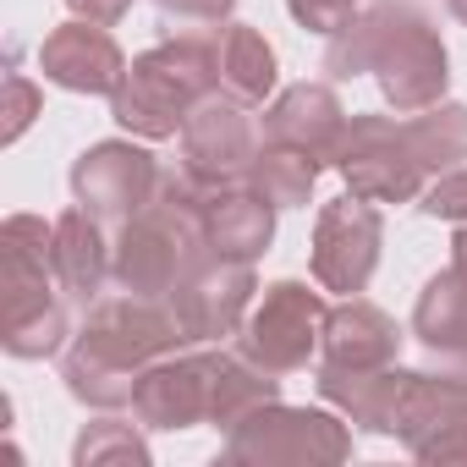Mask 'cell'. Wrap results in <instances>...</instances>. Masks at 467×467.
<instances>
[{
  "mask_svg": "<svg viewBox=\"0 0 467 467\" xmlns=\"http://www.w3.org/2000/svg\"><path fill=\"white\" fill-rule=\"evenodd\" d=\"M214 72H220V94L243 105H265L275 94V50L248 23H225L214 34Z\"/></svg>",
  "mask_w": 467,
  "mask_h": 467,
  "instance_id": "cell-23",
  "label": "cell"
},
{
  "mask_svg": "<svg viewBox=\"0 0 467 467\" xmlns=\"http://www.w3.org/2000/svg\"><path fill=\"white\" fill-rule=\"evenodd\" d=\"M160 176H165V171L154 165L149 149L110 138V143H94V149L72 165V198H78L94 220H116V225H121V220H132L138 209L154 203Z\"/></svg>",
  "mask_w": 467,
  "mask_h": 467,
  "instance_id": "cell-13",
  "label": "cell"
},
{
  "mask_svg": "<svg viewBox=\"0 0 467 467\" xmlns=\"http://www.w3.org/2000/svg\"><path fill=\"white\" fill-rule=\"evenodd\" d=\"M396 440L418 462H467V374H412L396 407Z\"/></svg>",
  "mask_w": 467,
  "mask_h": 467,
  "instance_id": "cell-12",
  "label": "cell"
},
{
  "mask_svg": "<svg viewBox=\"0 0 467 467\" xmlns=\"http://www.w3.org/2000/svg\"><path fill=\"white\" fill-rule=\"evenodd\" d=\"M418 209L434 214V220H456V225H467V165L451 171V176H434V187L418 198Z\"/></svg>",
  "mask_w": 467,
  "mask_h": 467,
  "instance_id": "cell-28",
  "label": "cell"
},
{
  "mask_svg": "<svg viewBox=\"0 0 467 467\" xmlns=\"http://www.w3.org/2000/svg\"><path fill=\"white\" fill-rule=\"evenodd\" d=\"M259 132H254V116L243 99L231 94H209L187 127H182V171L203 187V192H220V187H237L248 182L254 160H259Z\"/></svg>",
  "mask_w": 467,
  "mask_h": 467,
  "instance_id": "cell-11",
  "label": "cell"
},
{
  "mask_svg": "<svg viewBox=\"0 0 467 467\" xmlns=\"http://www.w3.org/2000/svg\"><path fill=\"white\" fill-rule=\"evenodd\" d=\"M56 220L6 214L0 220V347L12 358H56L72 336L67 292L50 270Z\"/></svg>",
  "mask_w": 467,
  "mask_h": 467,
  "instance_id": "cell-3",
  "label": "cell"
},
{
  "mask_svg": "<svg viewBox=\"0 0 467 467\" xmlns=\"http://www.w3.org/2000/svg\"><path fill=\"white\" fill-rule=\"evenodd\" d=\"M72 462L78 467H149V440L132 429V423H88L72 445Z\"/></svg>",
  "mask_w": 467,
  "mask_h": 467,
  "instance_id": "cell-26",
  "label": "cell"
},
{
  "mask_svg": "<svg viewBox=\"0 0 467 467\" xmlns=\"http://www.w3.org/2000/svg\"><path fill=\"white\" fill-rule=\"evenodd\" d=\"M50 270L56 286L72 303H99L105 281H110V248L99 237V220L78 203L67 214H56V237H50Z\"/></svg>",
  "mask_w": 467,
  "mask_h": 467,
  "instance_id": "cell-19",
  "label": "cell"
},
{
  "mask_svg": "<svg viewBox=\"0 0 467 467\" xmlns=\"http://www.w3.org/2000/svg\"><path fill=\"white\" fill-rule=\"evenodd\" d=\"M445 6H451V17H456V23L467 28V0H445Z\"/></svg>",
  "mask_w": 467,
  "mask_h": 467,
  "instance_id": "cell-33",
  "label": "cell"
},
{
  "mask_svg": "<svg viewBox=\"0 0 467 467\" xmlns=\"http://www.w3.org/2000/svg\"><path fill=\"white\" fill-rule=\"evenodd\" d=\"M292 6V17H297V28H308V34H341L352 17H358V6L363 0H286Z\"/></svg>",
  "mask_w": 467,
  "mask_h": 467,
  "instance_id": "cell-27",
  "label": "cell"
},
{
  "mask_svg": "<svg viewBox=\"0 0 467 467\" xmlns=\"http://www.w3.org/2000/svg\"><path fill=\"white\" fill-rule=\"evenodd\" d=\"M401 132H407V143H412V154H418V165L429 176H451V171L467 165V105L440 99V105L407 116Z\"/></svg>",
  "mask_w": 467,
  "mask_h": 467,
  "instance_id": "cell-24",
  "label": "cell"
},
{
  "mask_svg": "<svg viewBox=\"0 0 467 467\" xmlns=\"http://www.w3.org/2000/svg\"><path fill=\"white\" fill-rule=\"evenodd\" d=\"M336 171L347 176V192L368 203H412L429 192V171L390 116H352L336 149Z\"/></svg>",
  "mask_w": 467,
  "mask_h": 467,
  "instance_id": "cell-8",
  "label": "cell"
},
{
  "mask_svg": "<svg viewBox=\"0 0 467 467\" xmlns=\"http://www.w3.org/2000/svg\"><path fill=\"white\" fill-rule=\"evenodd\" d=\"M259 281H254V259H225L209 243L187 259V270L171 286V308L182 319V336L192 347L220 341V336H243L248 325V303H254Z\"/></svg>",
  "mask_w": 467,
  "mask_h": 467,
  "instance_id": "cell-7",
  "label": "cell"
},
{
  "mask_svg": "<svg viewBox=\"0 0 467 467\" xmlns=\"http://www.w3.org/2000/svg\"><path fill=\"white\" fill-rule=\"evenodd\" d=\"M203 203L209 192L187 171H165L154 203L121 220V237L110 248V281L138 297H171L176 275L203 248Z\"/></svg>",
  "mask_w": 467,
  "mask_h": 467,
  "instance_id": "cell-4",
  "label": "cell"
},
{
  "mask_svg": "<svg viewBox=\"0 0 467 467\" xmlns=\"http://www.w3.org/2000/svg\"><path fill=\"white\" fill-rule=\"evenodd\" d=\"M401 352V330L385 308L347 297L325 319V368H385Z\"/></svg>",
  "mask_w": 467,
  "mask_h": 467,
  "instance_id": "cell-20",
  "label": "cell"
},
{
  "mask_svg": "<svg viewBox=\"0 0 467 467\" xmlns=\"http://www.w3.org/2000/svg\"><path fill=\"white\" fill-rule=\"evenodd\" d=\"M0 116H6V127H0V143H17V138L28 132V121L39 116V88H34L23 72L6 78V110H0Z\"/></svg>",
  "mask_w": 467,
  "mask_h": 467,
  "instance_id": "cell-29",
  "label": "cell"
},
{
  "mask_svg": "<svg viewBox=\"0 0 467 467\" xmlns=\"http://www.w3.org/2000/svg\"><path fill=\"white\" fill-rule=\"evenodd\" d=\"M281 401V379L259 368L248 352H209V423L214 429H237L259 407Z\"/></svg>",
  "mask_w": 467,
  "mask_h": 467,
  "instance_id": "cell-22",
  "label": "cell"
},
{
  "mask_svg": "<svg viewBox=\"0 0 467 467\" xmlns=\"http://www.w3.org/2000/svg\"><path fill=\"white\" fill-rule=\"evenodd\" d=\"M407 379L412 368H396V363L385 368H325L319 363V396L363 434H396V407L407 396Z\"/></svg>",
  "mask_w": 467,
  "mask_h": 467,
  "instance_id": "cell-17",
  "label": "cell"
},
{
  "mask_svg": "<svg viewBox=\"0 0 467 467\" xmlns=\"http://www.w3.org/2000/svg\"><path fill=\"white\" fill-rule=\"evenodd\" d=\"M203 243L225 259H259L275 243V203L259 198L248 182L220 187L203 203Z\"/></svg>",
  "mask_w": 467,
  "mask_h": 467,
  "instance_id": "cell-18",
  "label": "cell"
},
{
  "mask_svg": "<svg viewBox=\"0 0 467 467\" xmlns=\"http://www.w3.org/2000/svg\"><path fill=\"white\" fill-rule=\"evenodd\" d=\"M341 132H347V110H341L330 83H297L265 110V143L297 149L319 165H336Z\"/></svg>",
  "mask_w": 467,
  "mask_h": 467,
  "instance_id": "cell-16",
  "label": "cell"
},
{
  "mask_svg": "<svg viewBox=\"0 0 467 467\" xmlns=\"http://www.w3.org/2000/svg\"><path fill=\"white\" fill-rule=\"evenodd\" d=\"M325 319L330 308L319 292L303 281H275L243 325V352L270 374H297L314 363V352H325Z\"/></svg>",
  "mask_w": 467,
  "mask_h": 467,
  "instance_id": "cell-9",
  "label": "cell"
},
{
  "mask_svg": "<svg viewBox=\"0 0 467 467\" xmlns=\"http://www.w3.org/2000/svg\"><path fill=\"white\" fill-rule=\"evenodd\" d=\"M67 6H72V17L110 28V23H121V17L132 12V0H67Z\"/></svg>",
  "mask_w": 467,
  "mask_h": 467,
  "instance_id": "cell-31",
  "label": "cell"
},
{
  "mask_svg": "<svg viewBox=\"0 0 467 467\" xmlns=\"http://www.w3.org/2000/svg\"><path fill=\"white\" fill-rule=\"evenodd\" d=\"M379 243H385V220L368 198L347 192V198L325 203L314 220V254H308L319 292L358 297L379 270Z\"/></svg>",
  "mask_w": 467,
  "mask_h": 467,
  "instance_id": "cell-10",
  "label": "cell"
},
{
  "mask_svg": "<svg viewBox=\"0 0 467 467\" xmlns=\"http://www.w3.org/2000/svg\"><path fill=\"white\" fill-rule=\"evenodd\" d=\"M39 72H45V83L67 88V94H116L127 78V56L99 23L78 17V23H61L56 34H45Z\"/></svg>",
  "mask_w": 467,
  "mask_h": 467,
  "instance_id": "cell-14",
  "label": "cell"
},
{
  "mask_svg": "<svg viewBox=\"0 0 467 467\" xmlns=\"http://www.w3.org/2000/svg\"><path fill=\"white\" fill-rule=\"evenodd\" d=\"M451 265H456V270L467 275V225L456 231V243H451Z\"/></svg>",
  "mask_w": 467,
  "mask_h": 467,
  "instance_id": "cell-32",
  "label": "cell"
},
{
  "mask_svg": "<svg viewBox=\"0 0 467 467\" xmlns=\"http://www.w3.org/2000/svg\"><path fill=\"white\" fill-rule=\"evenodd\" d=\"M132 412L143 429H192L209 418V352L160 358L138 374Z\"/></svg>",
  "mask_w": 467,
  "mask_h": 467,
  "instance_id": "cell-15",
  "label": "cell"
},
{
  "mask_svg": "<svg viewBox=\"0 0 467 467\" xmlns=\"http://www.w3.org/2000/svg\"><path fill=\"white\" fill-rule=\"evenodd\" d=\"M209 94H220L214 39L182 34V39H165V45L143 50V56L127 67L121 88L110 94V116H116V127H127L132 138L160 143V138H176V132L187 127V116H192Z\"/></svg>",
  "mask_w": 467,
  "mask_h": 467,
  "instance_id": "cell-5",
  "label": "cell"
},
{
  "mask_svg": "<svg viewBox=\"0 0 467 467\" xmlns=\"http://www.w3.org/2000/svg\"><path fill=\"white\" fill-rule=\"evenodd\" d=\"M347 456H352L347 423H336L319 407L270 401L225 434V462L237 467H314V462H347Z\"/></svg>",
  "mask_w": 467,
  "mask_h": 467,
  "instance_id": "cell-6",
  "label": "cell"
},
{
  "mask_svg": "<svg viewBox=\"0 0 467 467\" xmlns=\"http://www.w3.org/2000/svg\"><path fill=\"white\" fill-rule=\"evenodd\" d=\"M182 319L160 297H99L88 308V325L78 330L72 352L61 358V379L83 407H127L138 390V374L182 347Z\"/></svg>",
  "mask_w": 467,
  "mask_h": 467,
  "instance_id": "cell-2",
  "label": "cell"
},
{
  "mask_svg": "<svg viewBox=\"0 0 467 467\" xmlns=\"http://www.w3.org/2000/svg\"><path fill=\"white\" fill-rule=\"evenodd\" d=\"M363 72H374V83L396 116H418V110L445 99L451 56L440 45V28L418 6H407V0H374L341 34H330V50H325L330 83H347Z\"/></svg>",
  "mask_w": 467,
  "mask_h": 467,
  "instance_id": "cell-1",
  "label": "cell"
},
{
  "mask_svg": "<svg viewBox=\"0 0 467 467\" xmlns=\"http://www.w3.org/2000/svg\"><path fill=\"white\" fill-rule=\"evenodd\" d=\"M319 171H325L319 160H308L297 149H281V143H265L259 160H254V171H248V187L259 198H270L275 209H303L308 192H314V182H319Z\"/></svg>",
  "mask_w": 467,
  "mask_h": 467,
  "instance_id": "cell-25",
  "label": "cell"
},
{
  "mask_svg": "<svg viewBox=\"0 0 467 467\" xmlns=\"http://www.w3.org/2000/svg\"><path fill=\"white\" fill-rule=\"evenodd\" d=\"M412 336L445 358L456 374H467V275L451 265L440 270L423 292H418V308H412Z\"/></svg>",
  "mask_w": 467,
  "mask_h": 467,
  "instance_id": "cell-21",
  "label": "cell"
},
{
  "mask_svg": "<svg viewBox=\"0 0 467 467\" xmlns=\"http://www.w3.org/2000/svg\"><path fill=\"white\" fill-rule=\"evenodd\" d=\"M154 6L171 23H225L237 0H154Z\"/></svg>",
  "mask_w": 467,
  "mask_h": 467,
  "instance_id": "cell-30",
  "label": "cell"
}]
</instances>
